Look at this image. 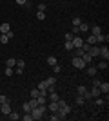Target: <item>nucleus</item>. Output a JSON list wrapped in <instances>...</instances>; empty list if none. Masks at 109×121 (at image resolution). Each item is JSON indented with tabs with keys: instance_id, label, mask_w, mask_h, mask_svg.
<instances>
[{
	"instance_id": "4468645a",
	"label": "nucleus",
	"mask_w": 109,
	"mask_h": 121,
	"mask_svg": "<svg viewBox=\"0 0 109 121\" xmlns=\"http://www.w3.org/2000/svg\"><path fill=\"white\" fill-rule=\"evenodd\" d=\"M100 33H102V27H100V25H93V27H91V35H100Z\"/></svg>"
},
{
	"instance_id": "0eeeda50",
	"label": "nucleus",
	"mask_w": 109,
	"mask_h": 121,
	"mask_svg": "<svg viewBox=\"0 0 109 121\" xmlns=\"http://www.w3.org/2000/svg\"><path fill=\"white\" fill-rule=\"evenodd\" d=\"M0 112H2V114H4V116H9V112H11L9 101H7V103H2V105H0Z\"/></svg>"
},
{
	"instance_id": "dca6fc26",
	"label": "nucleus",
	"mask_w": 109,
	"mask_h": 121,
	"mask_svg": "<svg viewBox=\"0 0 109 121\" xmlns=\"http://www.w3.org/2000/svg\"><path fill=\"white\" fill-rule=\"evenodd\" d=\"M36 89H38L40 92H47V91H46V89H47V83H46V81H40V83L36 85Z\"/></svg>"
},
{
	"instance_id": "f257e3e1",
	"label": "nucleus",
	"mask_w": 109,
	"mask_h": 121,
	"mask_svg": "<svg viewBox=\"0 0 109 121\" xmlns=\"http://www.w3.org/2000/svg\"><path fill=\"white\" fill-rule=\"evenodd\" d=\"M44 114H46V105H38L31 110L33 119H40V117H44Z\"/></svg>"
},
{
	"instance_id": "f03ea898",
	"label": "nucleus",
	"mask_w": 109,
	"mask_h": 121,
	"mask_svg": "<svg viewBox=\"0 0 109 121\" xmlns=\"http://www.w3.org/2000/svg\"><path fill=\"white\" fill-rule=\"evenodd\" d=\"M71 63H73V67H76V69H85V67H87V63L82 60V56H73Z\"/></svg>"
},
{
	"instance_id": "7c9ffc66",
	"label": "nucleus",
	"mask_w": 109,
	"mask_h": 121,
	"mask_svg": "<svg viewBox=\"0 0 109 121\" xmlns=\"http://www.w3.org/2000/svg\"><path fill=\"white\" fill-rule=\"evenodd\" d=\"M15 71H13V67H5V76H13Z\"/></svg>"
},
{
	"instance_id": "a18cd8bd",
	"label": "nucleus",
	"mask_w": 109,
	"mask_h": 121,
	"mask_svg": "<svg viewBox=\"0 0 109 121\" xmlns=\"http://www.w3.org/2000/svg\"><path fill=\"white\" fill-rule=\"evenodd\" d=\"M15 72H16V74H22V72H24V69H20V67H16V69H15Z\"/></svg>"
},
{
	"instance_id": "cd10ccee",
	"label": "nucleus",
	"mask_w": 109,
	"mask_h": 121,
	"mask_svg": "<svg viewBox=\"0 0 109 121\" xmlns=\"http://www.w3.org/2000/svg\"><path fill=\"white\" fill-rule=\"evenodd\" d=\"M84 103H85L84 96H80V94H78V96H76V105H84Z\"/></svg>"
},
{
	"instance_id": "6ab92c4d",
	"label": "nucleus",
	"mask_w": 109,
	"mask_h": 121,
	"mask_svg": "<svg viewBox=\"0 0 109 121\" xmlns=\"http://www.w3.org/2000/svg\"><path fill=\"white\" fill-rule=\"evenodd\" d=\"M49 110H51V112L58 110V101H51V103H49Z\"/></svg>"
},
{
	"instance_id": "a19ab883",
	"label": "nucleus",
	"mask_w": 109,
	"mask_h": 121,
	"mask_svg": "<svg viewBox=\"0 0 109 121\" xmlns=\"http://www.w3.org/2000/svg\"><path fill=\"white\" fill-rule=\"evenodd\" d=\"M38 11H46V4L42 2V4H38Z\"/></svg>"
},
{
	"instance_id": "393cba45",
	"label": "nucleus",
	"mask_w": 109,
	"mask_h": 121,
	"mask_svg": "<svg viewBox=\"0 0 109 121\" xmlns=\"http://www.w3.org/2000/svg\"><path fill=\"white\" fill-rule=\"evenodd\" d=\"M22 119H24V121H33V116H31V112H24V116H22Z\"/></svg>"
},
{
	"instance_id": "ddd939ff",
	"label": "nucleus",
	"mask_w": 109,
	"mask_h": 121,
	"mask_svg": "<svg viewBox=\"0 0 109 121\" xmlns=\"http://www.w3.org/2000/svg\"><path fill=\"white\" fill-rule=\"evenodd\" d=\"M76 29H78V33H85V31H89V25L85 24V22H82V24L78 25Z\"/></svg>"
},
{
	"instance_id": "b1692460",
	"label": "nucleus",
	"mask_w": 109,
	"mask_h": 121,
	"mask_svg": "<svg viewBox=\"0 0 109 121\" xmlns=\"http://www.w3.org/2000/svg\"><path fill=\"white\" fill-rule=\"evenodd\" d=\"M5 65H7V67H15V65H16V60H15V58H7Z\"/></svg>"
},
{
	"instance_id": "72a5a7b5",
	"label": "nucleus",
	"mask_w": 109,
	"mask_h": 121,
	"mask_svg": "<svg viewBox=\"0 0 109 121\" xmlns=\"http://www.w3.org/2000/svg\"><path fill=\"white\" fill-rule=\"evenodd\" d=\"M64 47H66V51H73V43H71V42H66Z\"/></svg>"
},
{
	"instance_id": "2f4dec72",
	"label": "nucleus",
	"mask_w": 109,
	"mask_h": 121,
	"mask_svg": "<svg viewBox=\"0 0 109 121\" xmlns=\"http://www.w3.org/2000/svg\"><path fill=\"white\" fill-rule=\"evenodd\" d=\"M80 24H82V20H80L78 16H75V18H73V25H75V27H78Z\"/></svg>"
},
{
	"instance_id": "49530a36",
	"label": "nucleus",
	"mask_w": 109,
	"mask_h": 121,
	"mask_svg": "<svg viewBox=\"0 0 109 121\" xmlns=\"http://www.w3.org/2000/svg\"><path fill=\"white\" fill-rule=\"evenodd\" d=\"M26 2H27V0H16V4H18V5H24Z\"/></svg>"
},
{
	"instance_id": "37998d69",
	"label": "nucleus",
	"mask_w": 109,
	"mask_h": 121,
	"mask_svg": "<svg viewBox=\"0 0 109 121\" xmlns=\"http://www.w3.org/2000/svg\"><path fill=\"white\" fill-rule=\"evenodd\" d=\"M100 85V80H98V78H95V80H93V87H98Z\"/></svg>"
},
{
	"instance_id": "58836bf2",
	"label": "nucleus",
	"mask_w": 109,
	"mask_h": 121,
	"mask_svg": "<svg viewBox=\"0 0 109 121\" xmlns=\"http://www.w3.org/2000/svg\"><path fill=\"white\" fill-rule=\"evenodd\" d=\"M73 38H75V35H73V33H67V35H66V42H71Z\"/></svg>"
},
{
	"instance_id": "1a4fd4ad",
	"label": "nucleus",
	"mask_w": 109,
	"mask_h": 121,
	"mask_svg": "<svg viewBox=\"0 0 109 121\" xmlns=\"http://www.w3.org/2000/svg\"><path fill=\"white\" fill-rule=\"evenodd\" d=\"M100 56H102L104 60H107V58H109V49H107V45H102V47H100Z\"/></svg>"
},
{
	"instance_id": "7ed1b4c3",
	"label": "nucleus",
	"mask_w": 109,
	"mask_h": 121,
	"mask_svg": "<svg viewBox=\"0 0 109 121\" xmlns=\"http://www.w3.org/2000/svg\"><path fill=\"white\" fill-rule=\"evenodd\" d=\"M58 110H62L64 114H69V112H71V107H69L64 99H58Z\"/></svg>"
},
{
	"instance_id": "bb28decb",
	"label": "nucleus",
	"mask_w": 109,
	"mask_h": 121,
	"mask_svg": "<svg viewBox=\"0 0 109 121\" xmlns=\"http://www.w3.org/2000/svg\"><path fill=\"white\" fill-rule=\"evenodd\" d=\"M47 63H49V65H57V58H55V56H49V58H47Z\"/></svg>"
},
{
	"instance_id": "6e6552de",
	"label": "nucleus",
	"mask_w": 109,
	"mask_h": 121,
	"mask_svg": "<svg viewBox=\"0 0 109 121\" xmlns=\"http://www.w3.org/2000/svg\"><path fill=\"white\" fill-rule=\"evenodd\" d=\"M98 89H100V92H104L105 96H107V92H109V83H107V81H100Z\"/></svg>"
},
{
	"instance_id": "aec40b11",
	"label": "nucleus",
	"mask_w": 109,
	"mask_h": 121,
	"mask_svg": "<svg viewBox=\"0 0 109 121\" xmlns=\"http://www.w3.org/2000/svg\"><path fill=\"white\" fill-rule=\"evenodd\" d=\"M27 103H29V108H35V107H38V101H36V98H31V101H27Z\"/></svg>"
},
{
	"instance_id": "2eb2a0df",
	"label": "nucleus",
	"mask_w": 109,
	"mask_h": 121,
	"mask_svg": "<svg viewBox=\"0 0 109 121\" xmlns=\"http://www.w3.org/2000/svg\"><path fill=\"white\" fill-rule=\"evenodd\" d=\"M76 92L80 94V96H84V94L87 92V87H85V85H78V87H76Z\"/></svg>"
},
{
	"instance_id": "a878e982",
	"label": "nucleus",
	"mask_w": 109,
	"mask_h": 121,
	"mask_svg": "<svg viewBox=\"0 0 109 121\" xmlns=\"http://www.w3.org/2000/svg\"><path fill=\"white\" fill-rule=\"evenodd\" d=\"M36 18H38V20H44V18H46V11H36Z\"/></svg>"
},
{
	"instance_id": "ea45409f",
	"label": "nucleus",
	"mask_w": 109,
	"mask_h": 121,
	"mask_svg": "<svg viewBox=\"0 0 109 121\" xmlns=\"http://www.w3.org/2000/svg\"><path fill=\"white\" fill-rule=\"evenodd\" d=\"M53 72H55V74L60 72V65H58V63H57V65H53Z\"/></svg>"
},
{
	"instance_id": "412c9836",
	"label": "nucleus",
	"mask_w": 109,
	"mask_h": 121,
	"mask_svg": "<svg viewBox=\"0 0 109 121\" xmlns=\"http://www.w3.org/2000/svg\"><path fill=\"white\" fill-rule=\"evenodd\" d=\"M20 117H22V116H18V112H13V110H11V112H9V119H13V121H16V119H20Z\"/></svg>"
},
{
	"instance_id": "423d86ee",
	"label": "nucleus",
	"mask_w": 109,
	"mask_h": 121,
	"mask_svg": "<svg viewBox=\"0 0 109 121\" xmlns=\"http://www.w3.org/2000/svg\"><path fill=\"white\" fill-rule=\"evenodd\" d=\"M85 74H87L89 78H91V76H96L98 74V69H96L95 65H89V67H85Z\"/></svg>"
},
{
	"instance_id": "4c0bfd02",
	"label": "nucleus",
	"mask_w": 109,
	"mask_h": 121,
	"mask_svg": "<svg viewBox=\"0 0 109 121\" xmlns=\"http://www.w3.org/2000/svg\"><path fill=\"white\" fill-rule=\"evenodd\" d=\"M7 96H4V94H0V105H2V103H7Z\"/></svg>"
},
{
	"instance_id": "c03bdc74",
	"label": "nucleus",
	"mask_w": 109,
	"mask_h": 121,
	"mask_svg": "<svg viewBox=\"0 0 109 121\" xmlns=\"http://www.w3.org/2000/svg\"><path fill=\"white\" fill-rule=\"evenodd\" d=\"M5 35L9 36V40H11V38H13V36H15V33H13V31H7V33H5Z\"/></svg>"
},
{
	"instance_id": "9d476101",
	"label": "nucleus",
	"mask_w": 109,
	"mask_h": 121,
	"mask_svg": "<svg viewBox=\"0 0 109 121\" xmlns=\"http://www.w3.org/2000/svg\"><path fill=\"white\" fill-rule=\"evenodd\" d=\"M107 40H109L107 35H102V33H100V35H96V43H104V42H107Z\"/></svg>"
},
{
	"instance_id": "79ce46f5",
	"label": "nucleus",
	"mask_w": 109,
	"mask_h": 121,
	"mask_svg": "<svg viewBox=\"0 0 109 121\" xmlns=\"http://www.w3.org/2000/svg\"><path fill=\"white\" fill-rule=\"evenodd\" d=\"M84 54V51H82V47L80 49H76V52H75V56H82Z\"/></svg>"
},
{
	"instance_id": "9b49d317",
	"label": "nucleus",
	"mask_w": 109,
	"mask_h": 121,
	"mask_svg": "<svg viewBox=\"0 0 109 121\" xmlns=\"http://www.w3.org/2000/svg\"><path fill=\"white\" fill-rule=\"evenodd\" d=\"M7 31H11V25L7 24V22H4V24L0 25V33H2V35H5Z\"/></svg>"
},
{
	"instance_id": "f704fd0d",
	"label": "nucleus",
	"mask_w": 109,
	"mask_h": 121,
	"mask_svg": "<svg viewBox=\"0 0 109 121\" xmlns=\"http://www.w3.org/2000/svg\"><path fill=\"white\" fill-rule=\"evenodd\" d=\"M38 94H40V91H38V89H31V98H36Z\"/></svg>"
},
{
	"instance_id": "f8f14e48",
	"label": "nucleus",
	"mask_w": 109,
	"mask_h": 121,
	"mask_svg": "<svg viewBox=\"0 0 109 121\" xmlns=\"http://www.w3.org/2000/svg\"><path fill=\"white\" fill-rule=\"evenodd\" d=\"M89 92H91V98H98L100 94H102L98 87H91V91H89Z\"/></svg>"
},
{
	"instance_id": "4be33fe9",
	"label": "nucleus",
	"mask_w": 109,
	"mask_h": 121,
	"mask_svg": "<svg viewBox=\"0 0 109 121\" xmlns=\"http://www.w3.org/2000/svg\"><path fill=\"white\" fill-rule=\"evenodd\" d=\"M46 83L47 85H57V78H55V76H49V78L46 80Z\"/></svg>"
},
{
	"instance_id": "e433bc0d",
	"label": "nucleus",
	"mask_w": 109,
	"mask_h": 121,
	"mask_svg": "<svg viewBox=\"0 0 109 121\" xmlns=\"http://www.w3.org/2000/svg\"><path fill=\"white\" fill-rule=\"evenodd\" d=\"M22 110H24V112H31V108H29V103H24V105H22Z\"/></svg>"
},
{
	"instance_id": "20e7f679",
	"label": "nucleus",
	"mask_w": 109,
	"mask_h": 121,
	"mask_svg": "<svg viewBox=\"0 0 109 121\" xmlns=\"http://www.w3.org/2000/svg\"><path fill=\"white\" fill-rule=\"evenodd\" d=\"M71 43H73V49H80V47L84 45V40L80 38V36H75L71 40Z\"/></svg>"
},
{
	"instance_id": "f3484780",
	"label": "nucleus",
	"mask_w": 109,
	"mask_h": 121,
	"mask_svg": "<svg viewBox=\"0 0 109 121\" xmlns=\"http://www.w3.org/2000/svg\"><path fill=\"white\" fill-rule=\"evenodd\" d=\"M58 99H60V96L57 94V91L49 92V101H58Z\"/></svg>"
},
{
	"instance_id": "c9c22d12",
	"label": "nucleus",
	"mask_w": 109,
	"mask_h": 121,
	"mask_svg": "<svg viewBox=\"0 0 109 121\" xmlns=\"http://www.w3.org/2000/svg\"><path fill=\"white\" fill-rule=\"evenodd\" d=\"M95 103H96V105H98V107H102V105H104V103H105V101L102 99V98H96V99H95Z\"/></svg>"
},
{
	"instance_id": "473e14b6",
	"label": "nucleus",
	"mask_w": 109,
	"mask_h": 121,
	"mask_svg": "<svg viewBox=\"0 0 109 121\" xmlns=\"http://www.w3.org/2000/svg\"><path fill=\"white\" fill-rule=\"evenodd\" d=\"M15 67H20V69H24V67H26V61L24 60H16V65Z\"/></svg>"
},
{
	"instance_id": "5701e85b",
	"label": "nucleus",
	"mask_w": 109,
	"mask_h": 121,
	"mask_svg": "<svg viewBox=\"0 0 109 121\" xmlns=\"http://www.w3.org/2000/svg\"><path fill=\"white\" fill-rule=\"evenodd\" d=\"M96 69H100V71H104V69H107V60H104V61H100L98 65H96Z\"/></svg>"
},
{
	"instance_id": "c756f323",
	"label": "nucleus",
	"mask_w": 109,
	"mask_h": 121,
	"mask_svg": "<svg viewBox=\"0 0 109 121\" xmlns=\"http://www.w3.org/2000/svg\"><path fill=\"white\" fill-rule=\"evenodd\" d=\"M7 42H9V36H7V35H2V36H0V43H7Z\"/></svg>"
},
{
	"instance_id": "a211bd4d",
	"label": "nucleus",
	"mask_w": 109,
	"mask_h": 121,
	"mask_svg": "<svg viewBox=\"0 0 109 121\" xmlns=\"http://www.w3.org/2000/svg\"><path fill=\"white\" fill-rule=\"evenodd\" d=\"M85 43H89V45H95V43H96V36H95V35H89V38L85 40Z\"/></svg>"
},
{
	"instance_id": "c85d7f7f",
	"label": "nucleus",
	"mask_w": 109,
	"mask_h": 121,
	"mask_svg": "<svg viewBox=\"0 0 109 121\" xmlns=\"http://www.w3.org/2000/svg\"><path fill=\"white\" fill-rule=\"evenodd\" d=\"M51 121H60V116H58V112H53V116H49Z\"/></svg>"
},
{
	"instance_id": "39448f33",
	"label": "nucleus",
	"mask_w": 109,
	"mask_h": 121,
	"mask_svg": "<svg viewBox=\"0 0 109 121\" xmlns=\"http://www.w3.org/2000/svg\"><path fill=\"white\" fill-rule=\"evenodd\" d=\"M89 54L93 56V58H98V56H100V45H96V43H95V45H91Z\"/></svg>"
}]
</instances>
